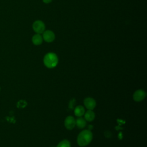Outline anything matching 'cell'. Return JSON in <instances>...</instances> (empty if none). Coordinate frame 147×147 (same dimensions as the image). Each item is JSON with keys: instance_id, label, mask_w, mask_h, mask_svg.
I'll return each instance as SVG.
<instances>
[{"instance_id": "cell-1", "label": "cell", "mask_w": 147, "mask_h": 147, "mask_svg": "<svg viewBox=\"0 0 147 147\" xmlns=\"http://www.w3.org/2000/svg\"><path fill=\"white\" fill-rule=\"evenodd\" d=\"M92 139V133L88 130L81 131L77 138V143L80 146H85L88 145Z\"/></svg>"}, {"instance_id": "cell-2", "label": "cell", "mask_w": 147, "mask_h": 147, "mask_svg": "<svg viewBox=\"0 0 147 147\" xmlns=\"http://www.w3.org/2000/svg\"><path fill=\"white\" fill-rule=\"evenodd\" d=\"M44 64L49 68L55 67L58 63V57L57 55L53 52L47 53L44 57Z\"/></svg>"}, {"instance_id": "cell-3", "label": "cell", "mask_w": 147, "mask_h": 147, "mask_svg": "<svg viewBox=\"0 0 147 147\" xmlns=\"http://www.w3.org/2000/svg\"><path fill=\"white\" fill-rule=\"evenodd\" d=\"M33 30L37 34H41L45 30V26L44 23L41 20L35 21L32 25Z\"/></svg>"}, {"instance_id": "cell-4", "label": "cell", "mask_w": 147, "mask_h": 147, "mask_svg": "<svg viewBox=\"0 0 147 147\" xmlns=\"http://www.w3.org/2000/svg\"><path fill=\"white\" fill-rule=\"evenodd\" d=\"M42 37L43 40L47 42H52L55 39V33L50 30H44L42 33Z\"/></svg>"}, {"instance_id": "cell-5", "label": "cell", "mask_w": 147, "mask_h": 147, "mask_svg": "<svg viewBox=\"0 0 147 147\" xmlns=\"http://www.w3.org/2000/svg\"><path fill=\"white\" fill-rule=\"evenodd\" d=\"M64 125L68 130H72L76 125V120L72 116H68L65 119Z\"/></svg>"}, {"instance_id": "cell-6", "label": "cell", "mask_w": 147, "mask_h": 147, "mask_svg": "<svg viewBox=\"0 0 147 147\" xmlns=\"http://www.w3.org/2000/svg\"><path fill=\"white\" fill-rule=\"evenodd\" d=\"M146 96V92L143 90H138L136 91L133 95V99L136 102H141L144 99Z\"/></svg>"}, {"instance_id": "cell-7", "label": "cell", "mask_w": 147, "mask_h": 147, "mask_svg": "<svg viewBox=\"0 0 147 147\" xmlns=\"http://www.w3.org/2000/svg\"><path fill=\"white\" fill-rule=\"evenodd\" d=\"M84 105L87 109L92 110L96 106V102L93 98L87 97L84 100Z\"/></svg>"}, {"instance_id": "cell-8", "label": "cell", "mask_w": 147, "mask_h": 147, "mask_svg": "<svg viewBox=\"0 0 147 147\" xmlns=\"http://www.w3.org/2000/svg\"><path fill=\"white\" fill-rule=\"evenodd\" d=\"M42 40H43V38L42 36L40 34H37V33L34 34L32 38V42L35 45H39L41 44L42 42Z\"/></svg>"}, {"instance_id": "cell-9", "label": "cell", "mask_w": 147, "mask_h": 147, "mask_svg": "<svg viewBox=\"0 0 147 147\" xmlns=\"http://www.w3.org/2000/svg\"><path fill=\"white\" fill-rule=\"evenodd\" d=\"M95 113L91 110H88L84 114V119L88 122L93 121L95 118Z\"/></svg>"}, {"instance_id": "cell-10", "label": "cell", "mask_w": 147, "mask_h": 147, "mask_svg": "<svg viewBox=\"0 0 147 147\" xmlns=\"http://www.w3.org/2000/svg\"><path fill=\"white\" fill-rule=\"evenodd\" d=\"M76 125L79 129H83L86 126V121L84 118L79 117L76 120Z\"/></svg>"}, {"instance_id": "cell-11", "label": "cell", "mask_w": 147, "mask_h": 147, "mask_svg": "<svg viewBox=\"0 0 147 147\" xmlns=\"http://www.w3.org/2000/svg\"><path fill=\"white\" fill-rule=\"evenodd\" d=\"M84 109L82 106H78L74 109V114L75 115L78 117H82L84 114Z\"/></svg>"}, {"instance_id": "cell-12", "label": "cell", "mask_w": 147, "mask_h": 147, "mask_svg": "<svg viewBox=\"0 0 147 147\" xmlns=\"http://www.w3.org/2000/svg\"><path fill=\"white\" fill-rule=\"evenodd\" d=\"M56 147H71V144L67 140H64L60 142Z\"/></svg>"}, {"instance_id": "cell-13", "label": "cell", "mask_w": 147, "mask_h": 147, "mask_svg": "<svg viewBox=\"0 0 147 147\" xmlns=\"http://www.w3.org/2000/svg\"><path fill=\"white\" fill-rule=\"evenodd\" d=\"M26 102L24 100H20L19 102H18V105L17 106L18 107H21V108H23L25 106H26Z\"/></svg>"}, {"instance_id": "cell-14", "label": "cell", "mask_w": 147, "mask_h": 147, "mask_svg": "<svg viewBox=\"0 0 147 147\" xmlns=\"http://www.w3.org/2000/svg\"><path fill=\"white\" fill-rule=\"evenodd\" d=\"M52 1V0H42V2L45 3H49Z\"/></svg>"}, {"instance_id": "cell-15", "label": "cell", "mask_w": 147, "mask_h": 147, "mask_svg": "<svg viewBox=\"0 0 147 147\" xmlns=\"http://www.w3.org/2000/svg\"><path fill=\"white\" fill-rule=\"evenodd\" d=\"M0 90H1V88H0Z\"/></svg>"}]
</instances>
